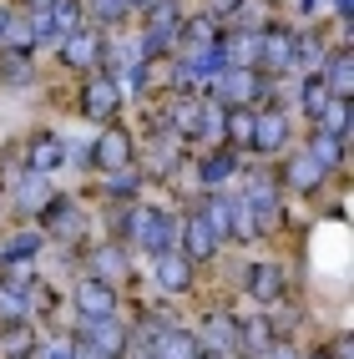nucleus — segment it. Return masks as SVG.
Returning a JSON list of instances; mask_svg holds the SVG:
<instances>
[{
  "label": "nucleus",
  "instance_id": "f257e3e1",
  "mask_svg": "<svg viewBox=\"0 0 354 359\" xmlns=\"http://www.w3.org/2000/svg\"><path fill=\"white\" fill-rule=\"evenodd\" d=\"M207 86H212V107H223V111H238L264 91V81H258L253 71H243V66H223Z\"/></svg>",
  "mask_w": 354,
  "mask_h": 359
},
{
  "label": "nucleus",
  "instance_id": "f03ea898",
  "mask_svg": "<svg viewBox=\"0 0 354 359\" xmlns=\"http://www.w3.org/2000/svg\"><path fill=\"white\" fill-rule=\"evenodd\" d=\"M243 208H248V223H253V238H273V233L283 228V203H278V187H273L268 177H258V182L248 187V198H243Z\"/></svg>",
  "mask_w": 354,
  "mask_h": 359
},
{
  "label": "nucleus",
  "instance_id": "7ed1b4c3",
  "mask_svg": "<svg viewBox=\"0 0 354 359\" xmlns=\"http://www.w3.org/2000/svg\"><path fill=\"white\" fill-rule=\"evenodd\" d=\"M116 107H122V86H116L111 76H86V86H81V116H91V122H111Z\"/></svg>",
  "mask_w": 354,
  "mask_h": 359
},
{
  "label": "nucleus",
  "instance_id": "20e7f679",
  "mask_svg": "<svg viewBox=\"0 0 354 359\" xmlns=\"http://www.w3.org/2000/svg\"><path fill=\"white\" fill-rule=\"evenodd\" d=\"M81 344H91L97 354L116 359V354L127 349V329L116 324V319H81Z\"/></svg>",
  "mask_w": 354,
  "mask_h": 359
},
{
  "label": "nucleus",
  "instance_id": "39448f33",
  "mask_svg": "<svg viewBox=\"0 0 354 359\" xmlns=\"http://www.w3.org/2000/svg\"><path fill=\"white\" fill-rule=\"evenodd\" d=\"M91 162H102L107 172H122V167H132V137L122 127H107L97 137V147H91Z\"/></svg>",
  "mask_w": 354,
  "mask_h": 359
},
{
  "label": "nucleus",
  "instance_id": "423d86ee",
  "mask_svg": "<svg viewBox=\"0 0 354 359\" xmlns=\"http://www.w3.org/2000/svg\"><path fill=\"white\" fill-rule=\"evenodd\" d=\"M76 309L86 319H111L116 314V289L102 283V278H81L76 283Z\"/></svg>",
  "mask_w": 354,
  "mask_h": 359
},
{
  "label": "nucleus",
  "instance_id": "0eeeda50",
  "mask_svg": "<svg viewBox=\"0 0 354 359\" xmlns=\"http://www.w3.org/2000/svg\"><path fill=\"white\" fill-rule=\"evenodd\" d=\"M289 142V122H283L278 107H264L253 111V152H278Z\"/></svg>",
  "mask_w": 354,
  "mask_h": 359
},
{
  "label": "nucleus",
  "instance_id": "6e6552de",
  "mask_svg": "<svg viewBox=\"0 0 354 359\" xmlns=\"http://www.w3.org/2000/svg\"><path fill=\"white\" fill-rule=\"evenodd\" d=\"M314 76L324 81V91H329L334 102H349V97H354V61H349L344 46H339L334 56H329V66H324V71H314Z\"/></svg>",
  "mask_w": 354,
  "mask_h": 359
},
{
  "label": "nucleus",
  "instance_id": "1a4fd4ad",
  "mask_svg": "<svg viewBox=\"0 0 354 359\" xmlns=\"http://www.w3.org/2000/svg\"><path fill=\"white\" fill-rule=\"evenodd\" d=\"M258 61L273 66V71H289V66H294V36L283 31V26L258 31Z\"/></svg>",
  "mask_w": 354,
  "mask_h": 359
},
{
  "label": "nucleus",
  "instance_id": "9d476101",
  "mask_svg": "<svg viewBox=\"0 0 354 359\" xmlns=\"http://www.w3.org/2000/svg\"><path fill=\"white\" fill-rule=\"evenodd\" d=\"M177 233H182V258H187V263H207L212 253H218V238H212V228L198 218V212H193Z\"/></svg>",
  "mask_w": 354,
  "mask_h": 359
},
{
  "label": "nucleus",
  "instance_id": "9b49d317",
  "mask_svg": "<svg viewBox=\"0 0 354 359\" xmlns=\"http://www.w3.org/2000/svg\"><path fill=\"white\" fill-rule=\"evenodd\" d=\"M152 359H203V339L193 329H162L152 344Z\"/></svg>",
  "mask_w": 354,
  "mask_h": 359
},
{
  "label": "nucleus",
  "instance_id": "f8f14e48",
  "mask_svg": "<svg viewBox=\"0 0 354 359\" xmlns=\"http://www.w3.org/2000/svg\"><path fill=\"white\" fill-rule=\"evenodd\" d=\"M132 273V263H127V253L116 248V243H102V248H91V278H102V283H122Z\"/></svg>",
  "mask_w": 354,
  "mask_h": 359
},
{
  "label": "nucleus",
  "instance_id": "ddd939ff",
  "mask_svg": "<svg viewBox=\"0 0 354 359\" xmlns=\"http://www.w3.org/2000/svg\"><path fill=\"white\" fill-rule=\"evenodd\" d=\"M26 283H31V278H11V283H0V324H26V319H31Z\"/></svg>",
  "mask_w": 354,
  "mask_h": 359
},
{
  "label": "nucleus",
  "instance_id": "4468645a",
  "mask_svg": "<svg viewBox=\"0 0 354 359\" xmlns=\"http://www.w3.org/2000/svg\"><path fill=\"white\" fill-rule=\"evenodd\" d=\"M198 339H203V349H212V354H233V349H243V344H238V324H233L228 314H212V319L203 324Z\"/></svg>",
  "mask_w": 354,
  "mask_h": 359
},
{
  "label": "nucleus",
  "instance_id": "2eb2a0df",
  "mask_svg": "<svg viewBox=\"0 0 354 359\" xmlns=\"http://www.w3.org/2000/svg\"><path fill=\"white\" fill-rule=\"evenodd\" d=\"M177 41H182L193 56H203V51H212V46H218V20H212V15L182 20V26H177Z\"/></svg>",
  "mask_w": 354,
  "mask_h": 359
},
{
  "label": "nucleus",
  "instance_id": "dca6fc26",
  "mask_svg": "<svg viewBox=\"0 0 354 359\" xmlns=\"http://www.w3.org/2000/svg\"><path fill=\"white\" fill-rule=\"evenodd\" d=\"M218 56H223V66L253 71V61H258V31H233V36L218 46Z\"/></svg>",
  "mask_w": 354,
  "mask_h": 359
},
{
  "label": "nucleus",
  "instance_id": "f3484780",
  "mask_svg": "<svg viewBox=\"0 0 354 359\" xmlns=\"http://www.w3.org/2000/svg\"><path fill=\"white\" fill-rule=\"evenodd\" d=\"M97 56H102V36H91V31L61 36V61H66V66H91Z\"/></svg>",
  "mask_w": 354,
  "mask_h": 359
},
{
  "label": "nucleus",
  "instance_id": "a211bd4d",
  "mask_svg": "<svg viewBox=\"0 0 354 359\" xmlns=\"http://www.w3.org/2000/svg\"><path fill=\"white\" fill-rule=\"evenodd\" d=\"M61 162H66V147H61V137H36V142H31V152H26V167H31L36 177L56 172Z\"/></svg>",
  "mask_w": 354,
  "mask_h": 359
},
{
  "label": "nucleus",
  "instance_id": "6ab92c4d",
  "mask_svg": "<svg viewBox=\"0 0 354 359\" xmlns=\"http://www.w3.org/2000/svg\"><path fill=\"white\" fill-rule=\"evenodd\" d=\"M157 283L168 294H182L187 283H193V263H187L182 253H157Z\"/></svg>",
  "mask_w": 354,
  "mask_h": 359
},
{
  "label": "nucleus",
  "instance_id": "aec40b11",
  "mask_svg": "<svg viewBox=\"0 0 354 359\" xmlns=\"http://www.w3.org/2000/svg\"><path fill=\"white\" fill-rule=\"evenodd\" d=\"M248 294H253L258 304H278V294H283L278 263H258V269H248Z\"/></svg>",
  "mask_w": 354,
  "mask_h": 359
},
{
  "label": "nucleus",
  "instance_id": "412c9836",
  "mask_svg": "<svg viewBox=\"0 0 354 359\" xmlns=\"http://www.w3.org/2000/svg\"><path fill=\"white\" fill-rule=\"evenodd\" d=\"M283 182L294 187V193H314V187L324 182V167L304 152V157H289V167H283Z\"/></svg>",
  "mask_w": 354,
  "mask_h": 359
},
{
  "label": "nucleus",
  "instance_id": "4be33fe9",
  "mask_svg": "<svg viewBox=\"0 0 354 359\" xmlns=\"http://www.w3.org/2000/svg\"><path fill=\"white\" fill-rule=\"evenodd\" d=\"M198 218L212 228V238H218V243H223V238H233V198H218V193H212V198L198 208Z\"/></svg>",
  "mask_w": 354,
  "mask_h": 359
},
{
  "label": "nucleus",
  "instance_id": "5701e85b",
  "mask_svg": "<svg viewBox=\"0 0 354 359\" xmlns=\"http://www.w3.org/2000/svg\"><path fill=\"white\" fill-rule=\"evenodd\" d=\"M172 243H177V223L168 218V212H152L147 233H142V248L147 253H172Z\"/></svg>",
  "mask_w": 354,
  "mask_h": 359
},
{
  "label": "nucleus",
  "instance_id": "b1692460",
  "mask_svg": "<svg viewBox=\"0 0 354 359\" xmlns=\"http://www.w3.org/2000/svg\"><path fill=\"white\" fill-rule=\"evenodd\" d=\"M46 15H51V31H56V41H61V36H71V31H81L86 6H81V0H51Z\"/></svg>",
  "mask_w": 354,
  "mask_h": 359
},
{
  "label": "nucleus",
  "instance_id": "393cba45",
  "mask_svg": "<svg viewBox=\"0 0 354 359\" xmlns=\"http://www.w3.org/2000/svg\"><path fill=\"white\" fill-rule=\"evenodd\" d=\"M46 228H51V233H76L81 228V208L71 198H51V203H46Z\"/></svg>",
  "mask_w": 354,
  "mask_h": 359
},
{
  "label": "nucleus",
  "instance_id": "a878e982",
  "mask_svg": "<svg viewBox=\"0 0 354 359\" xmlns=\"http://www.w3.org/2000/svg\"><path fill=\"white\" fill-rule=\"evenodd\" d=\"M46 203H51V187H46V177H20V187H15V208L20 212H46Z\"/></svg>",
  "mask_w": 354,
  "mask_h": 359
},
{
  "label": "nucleus",
  "instance_id": "bb28decb",
  "mask_svg": "<svg viewBox=\"0 0 354 359\" xmlns=\"http://www.w3.org/2000/svg\"><path fill=\"white\" fill-rule=\"evenodd\" d=\"M31 76H36L31 51H6V56H0V81H6V86H26Z\"/></svg>",
  "mask_w": 354,
  "mask_h": 359
},
{
  "label": "nucleus",
  "instance_id": "cd10ccee",
  "mask_svg": "<svg viewBox=\"0 0 354 359\" xmlns=\"http://www.w3.org/2000/svg\"><path fill=\"white\" fill-rule=\"evenodd\" d=\"M309 157L324 167V172H329V167H339L344 162V137H329V132H314V142H309Z\"/></svg>",
  "mask_w": 354,
  "mask_h": 359
},
{
  "label": "nucleus",
  "instance_id": "c85d7f7f",
  "mask_svg": "<svg viewBox=\"0 0 354 359\" xmlns=\"http://www.w3.org/2000/svg\"><path fill=\"white\" fill-rule=\"evenodd\" d=\"M233 172H238V157H233V152H212L203 167H198V177L207 182V187H218V182H228Z\"/></svg>",
  "mask_w": 354,
  "mask_h": 359
},
{
  "label": "nucleus",
  "instance_id": "c756f323",
  "mask_svg": "<svg viewBox=\"0 0 354 359\" xmlns=\"http://www.w3.org/2000/svg\"><path fill=\"white\" fill-rule=\"evenodd\" d=\"M223 132L238 142V147H253V111L248 107H238V111H228V122H223Z\"/></svg>",
  "mask_w": 354,
  "mask_h": 359
},
{
  "label": "nucleus",
  "instance_id": "7c9ffc66",
  "mask_svg": "<svg viewBox=\"0 0 354 359\" xmlns=\"http://www.w3.org/2000/svg\"><path fill=\"white\" fill-rule=\"evenodd\" d=\"M319 132L344 137V132H349V102H329V107H324V116H319Z\"/></svg>",
  "mask_w": 354,
  "mask_h": 359
},
{
  "label": "nucleus",
  "instance_id": "2f4dec72",
  "mask_svg": "<svg viewBox=\"0 0 354 359\" xmlns=\"http://www.w3.org/2000/svg\"><path fill=\"white\" fill-rule=\"evenodd\" d=\"M329 102H334V97L324 91V81H319V76H309V81H304V111H309L314 122L324 116V107H329Z\"/></svg>",
  "mask_w": 354,
  "mask_h": 359
},
{
  "label": "nucleus",
  "instance_id": "473e14b6",
  "mask_svg": "<svg viewBox=\"0 0 354 359\" xmlns=\"http://www.w3.org/2000/svg\"><path fill=\"white\" fill-rule=\"evenodd\" d=\"M36 248H41V233H15L11 243L0 248V258H6V263H20V258H31Z\"/></svg>",
  "mask_w": 354,
  "mask_h": 359
},
{
  "label": "nucleus",
  "instance_id": "72a5a7b5",
  "mask_svg": "<svg viewBox=\"0 0 354 359\" xmlns=\"http://www.w3.org/2000/svg\"><path fill=\"white\" fill-rule=\"evenodd\" d=\"M172 116H177V132H187V137H198V132H203V107H198V102H182Z\"/></svg>",
  "mask_w": 354,
  "mask_h": 359
},
{
  "label": "nucleus",
  "instance_id": "f704fd0d",
  "mask_svg": "<svg viewBox=\"0 0 354 359\" xmlns=\"http://www.w3.org/2000/svg\"><path fill=\"white\" fill-rule=\"evenodd\" d=\"M127 11H132L127 0H91V15H97L102 26H116V20H122Z\"/></svg>",
  "mask_w": 354,
  "mask_h": 359
},
{
  "label": "nucleus",
  "instance_id": "c9c22d12",
  "mask_svg": "<svg viewBox=\"0 0 354 359\" xmlns=\"http://www.w3.org/2000/svg\"><path fill=\"white\" fill-rule=\"evenodd\" d=\"M294 61L324 66V41H314V36H299V41H294Z\"/></svg>",
  "mask_w": 354,
  "mask_h": 359
},
{
  "label": "nucleus",
  "instance_id": "e433bc0d",
  "mask_svg": "<svg viewBox=\"0 0 354 359\" xmlns=\"http://www.w3.org/2000/svg\"><path fill=\"white\" fill-rule=\"evenodd\" d=\"M31 349V334H26V324H11V334H6V354L15 359V354H26Z\"/></svg>",
  "mask_w": 354,
  "mask_h": 359
},
{
  "label": "nucleus",
  "instance_id": "4c0bfd02",
  "mask_svg": "<svg viewBox=\"0 0 354 359\" xmlns=\"http://www.w3.org/2000/svg\"><path fill=\"white\" fill-rule=\"evenodd\" d=\"M107 187H111V198H116V193H132V187H137V172H132V167H122V172H111Z\"/></svg>",
  "mask_w": 354,
  "mask_h": 359
},
{
  "label": "nucleus",
  "instance_id": "58836bf2",
  "mask_svg": "<svg viewBox=\"0 0 354 359\" xmlns=\"http://www.w3.org/2000/svg\"><path fill=\"white\" fill-rule=\"evenodd\" d=\"M41 359H76V349H71V344H46Z\"/></svg>",
  "mask_w": 354,
  "mask_h": 359
},
{
  "label": "nucleus",
  "instance_id": "ea45409f",
  "mask_svg": "<svg viewBox=\"0 0 354 359\" xmlns=\"http://www.w3.org/2000/svg\"><path fill=\"white\" fill-rule=\"evenodd\" d=\"M329 359H349V334H339V339H334V354H329Z\"/></svg>",
  "mask_w": 354,
  "mask_h": 359
},
{
  "label": "nucleus",
  "instance_id": "a19ab883",
  "mask_svg": "<svg viewBox=\"0 0 354 359\" xmlns=\"http://www.w3.org/2000/svg\"><path fill=\"white\" fill-rule=\"evenodd\" d=\"M76 359H107V354H97L91 344H81V349H76Z\"/></svg>",
  "mask_w": 354,
  "mask_h": 359
},
{
  "label": "nucleus",
  "instance_id": "79ce46f5",
  "mask_svg": "<svg viewBox=\"0 0 354 359\" xmlns=\"http://www.w3.org/2000/svg\"><path fill=\"white\" fill-rule=\"evenodd\" d=\"M264 359H294V349H283V344H278V349H268Z\"/></svg>",
  "mask_w": 354,
  "mask_h": 359
},
{
  "label": "nucleus",
  "instance_id": "37998d69",
  "mask_svg": "<svg viewBox=\"0 0 354 359\" xmlns=\"http://www.w3.org/2000/svg\"><path fill=\"white\" fill-rule=\"evenodd\" d=\"M212 6H218V11H238L243 0H212Z\"/></svg>",
  "mask_w": 354,
  "mask_h": 359
},
{
  "label": "nucleus",
  "instance_id": "c03bdc74",
  "mask_svg": "<svg viewBox=\"0 0 354 359\" xmlns=\"http://www.w3.org/2000/svg\"><path fill=\"white\" fill-rule=\"evenodd\" d=\"M6 20H11V15H6V11H0V41H6Z\"/></svg>",
  "mask_w": 354,
  "mask_h": 359
},
{
  "label": "nucleus",
  "instance_id": "a18cd8bd",
  "mask_svg": "<svg viewBox=\"0 0 354 359\" xmlns=\"http://www.w3.org/2000/svg\"><path fill=\"white\" fill-rule=\"evenodd\" d=\"M46 6H51V0H31V11H46Z\"/></svg>",
  "mask_w": 354,
  "mask_h": 359
},
{
  "label": "nucleus",
  "instance_id": "49530a36",
  "mask_svg": "<svg viewBox=\"0 0 354 359\" xmlns=\"http://www.w3.org/2000/svg\"><path fill=\"white\" fill-rule=\"evenodd\" d=\"M334 6H339V11H344V15H349V6H354V0H334Z\"/></svg>",
  "mask_w": 354,
  "mask_h": 359
},
{
  "label": "nucleus",
  "instance_id": "de8ad7c7",
  "mask_svg": "<svg viewBox=\"0 0 354 359\" xmlns=\"http://www.w3.org/2000/svg\"><path fill=\"white\" fill-rule=\"evenodd\" d=\"M127 6H152V0H127Z\"/></svg>",
  "mask_w": 354,
  "mask_h": 359
},
{
  "label": "nucleus",
  "instance_id": "09e8293b",
  "mask_svg": "<svg viewBox=\"0 0 354 359\" xmlns=\"http://www.w3.org/2000/svg\"><path fill=\"white\" fill-rule=\"evenodd\" d=\"M314 359H329V354H314Z\"/></svg>",
  "mask_w": 354,
  "mask_h": 359
}]
</instances>
